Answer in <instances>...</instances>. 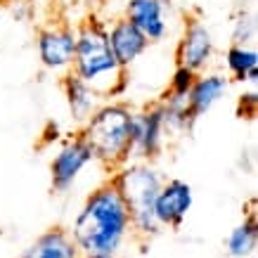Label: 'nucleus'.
Instances as JSON below:
<instances>
[{
	"label": "nucleus",
	"mask_w": 258,
	"mask_h": 258,
	"mask_svg": "<svg viewBox=\"0 0 258 258\" xmlns=\"http://www.w3.org/2000/svg\"><path fill=\"white\" fill-rule=\"evenodd\" d=\"M36 50L40 64L50 71H69L76 50V33L69 22H45L36 31Z\"/></svg>",
	"instance_id": "0eeeda50"
},
{
	"label": "nucleus",
	"mask_w": 258,
	"mask_h": 258,
	"mask_svg": "<svg viewBox=\"0 0 258 258\" xmlns=\"http://www.w3.org/2000/svg\"><path fill=\"white\" fill-rule=\"evenodd\" d=\"M258 249V223L256 213L249 211L239 225H235L225 237L227 258H253Z\"/></svg>",
	"instance_id": "2eb2a0df"
},
{
	"label": "nucleus",
	"mask_w": 258,
	"mask_h": 258,
	"mask_svg": "<svg viewBox=\"0 0 258 258\" xmlns=\"http://www.w3.org/2000/svg\"><path fill=\"white\" fill-rule=\"evenodd\" d=\"M135 29L152 43H161L171 33L173 3L171 0H128L123 15Z\"/></svg>",
	"instance_id": "1a4fd4ad"
},
{
	"label": "nucleus",
	"mask_w": 258,
	"mask_h": 258,
	"mask_svg": "<svg viewBox=\"0 0 258 258\" xmlns=\"http://www.w3.org/2000/svg\"><path fill=\"white\" fill-rule=\"evenodd\" d=\"M76 50L71 69L83 83L97 90L104 102L118 100L128 88V71L118 67L107 38V22L97 15H88L74 26Z\"/></svg>",
	"instance_id": "f03ea898"
},
{
	"label": "nucleus",
	"mask_w": 258,
	"mask_h": 258,
	"mask_svg": "<svg viewBox=\"0 0 258 258\" xmlns=\"http://www.w3.org/2000/svg\"><path fill=\"white\" fill-rule=\"evenodd\" d=\"M90 258H118V256H90Z\"/></svg>",
	"instance_id": "6ab92c4d"
},
{
	"label": "nucleus",
	"mask_w": 258,
	"mask_h": 258,
	"mask_svg": "<svg viewBox=\"0 0 258 258\" xmlns=\"http://www.w3.org/2000/svg\"><path fill=\"white\" fill-rule=\"evenodd\" d=\"M133 107L123 100L104 102L86 123L81 125L79 138L93 152V159L114 173L131 161V128H133Z\"/></svg>",
	"instance_id": "7ed1b4c3"
},
{
	"label": "nucleus",
	"mask_w": 258,
	"mask_h": 258,
	"mask_svg": "<svg viewBox=\"0 0 258 258\" xmlns=\"http://www.w3.org/2000/svg\"><path fill=\"white\" fill-rule=\"evenodd\" d=\"M107 180L116 187L128 209L133 237H138L140 242H149L161 235V227L154 218V202L164 185V175L157 166L149 161H128Z\"/></svg>",
	"instance_id": "20e7f679"
},
{
	"label": "nucleus",
	"mask_w": 258,
	"mask_h": 258,
	"mask_svg": "<svg viewBox=\"0 0 258 258\" xmlns=\"http://www.w3.org/2000/svg\"><path fill=\"white\" fill-rule=\"evenodd\" d=\"M253 38H256V22H253V17L249 12H242L235 19L232 45H253Z\"/></svg>",
	"instance_id": "f3484780"
},
{
	"label": "nucleus",
	"mask_w": 258,
	"mask_h": 258,
	"mask_svg": "<svg viewBox=\"0 0 258 258\" xmlns=\"http://www.w3.org/2000/svg\"><path fill=\"white\" fill-rule=\"evenodd\" d=\"M62 93H64V100H67V107H69L71 121L79 128L104 104L100 93L93 90L88 83H83L74 71H67L62 76Z\"/></svg>",
	"instance_id": "ddd939ff"
},
{
	"label": "nucleus",
	"mask_w": 258,
	"mask_h": 258,
	"mask_svg": "<svg viewBox=\"0 0 258 258\" xmlns=\"http://www.w3.org/2000/svg\"><path fill=\"white\" fill-rule=\"evenodd\" d=\"M93 161H95L93 152L79 138V133L69 135L59 145V149L55 152V157L50 161V187H52V192L55 195H67L76 185L81 173L86 171Z\"/></svg>",
	"instance_id": "6e6552de"
},
{
	"label": "nucleus",
	"mask_w": 258,
	"mask_h": 258,
	"mask_svg": "<svg viewBox=\"0 0 258 258\" xmlns=\"http://www.w3.org/2000/svg\"><path fill=\"white\" fill-rule=\"evenodd\" d=\"M19 258H83L76 244L71 239L69 230L62 225H55L40 232L26 249L22 251Z\"/></svg>",
	"instance_id": "4468645a"
},
{
	"label": "nucleus",
	"mask_w": 258,
	"mask_h": 258,
	"mask_svg": "<svg viewBox=\"0 0 258 258\" xmlns=\"http://www.w3.org/2000/svg\"><path fill=\"white\" fill-rule=\"evenodd\" d=\"M230 90V79L223 74H197L187 90V114L192 121H199L204 114L218 104Z\"/></svg>",
	"instance_id": "f8f14e48"
},
{
	"label": "nucleus",
	"mask_w": 258,
	"mask_h": 258,
	"mask_svg": "<svg viewBox=\"0 0 258 258\" xmlns=\"http://www.w3.org/2000/svg\"><path fill=\"white\" fill-rule=\"evenodd\" d=\"M195 206V189L180 178H164L154 202V218L161 230H178Z\"/></svg>",
	"instance_id": "9d476101"
},
{
	"label": "nucleus",
	"mask_w": 258,
	"mask_h": 258,
	"mask_svg": "<svg viewBox=\"0 0 258 258\" xmlns=\"http://www.w3.org/2000/svg\"><path fill=\"white\" fill-rule=\"evenodd\" d=\"M195 76L197 74H192V71L175 67V74H173V79H171V83H168V88H166V93L185 97L187 90H189V86H192V81H195Z\"/></svg>",
	"instance_id": "a211bd4d"
},
{
	"label": "nucleus",
	"mask_w": 258,
	"mask_h": 258,
	"mask_svg": "<svg viewBox=\"0 0 258 258\" xmlns=\"http://www.w3.org/2000/svg\"><path fill=\"white\" fill-rule=\"evenodd\" d=\"M107 38L114 52V59L123 71H128L145 52L149 50V40L142 36L125 17H116L114 22L107 24Z\"/></svg>",
	"instance_id": "9b49d317"
},
{
	"label": "nucleus",
	"mask_w": 258,
	"mask_h": 258,
	"mask_svg": "<svg viewBox=\"0 0 258 258\" xmlns=\"http://www.w3.org/2000/svg\"><path fill=\"white\" fill-rule=\"evenodd\" d=\"M213 52H216V40L206 22L197 15L187 17L175 45V67L187 69L192 74H204L211 64Z\"/></svg>",
	"instance_id": "423d86ee"
},
{
	"label": "nucleus",
	"mask_w": 258,
	"mask_h": 258,
	"mask_svg": "<svg viewBox=\"0 0 258 258\" xmlns=\"http://www.w3.org/2000/svg\"><path fill=\"white\" fill-rule=\"evenodd\" d=\"M168 131L164 123V114L159 102L133 111V128H131V161H149L161 154Z\"/></svg>",
	"instance_id": "39448f33"
},
{
	"label": "nucleus",
	"mask_w": 258,
	"mask_h": 258,
	"mask_svg": "<svg viewBox=\"0 0 258 258\" xmlns=\"http://www.w3.org/2000/svg\"><path fill=\"white\" fill-rule=\"evenodd\" d=\"M69 235L83 258L118 256L133 237L128 209L109 180L100 182L83 199L76 218L71 220Z\"/></svg>",
	"instance_id": "f257e3e1"
},
{
	"label": "nucleus",
	"mask_w": 258,
	"mask_h": 258,
	"mask_svg": "<svg viewBox=\"0 0 258 258\" xmlns=\"http://www.w3.org/2000/svg\"><path fill=\"white\" fill-rule=\"evenodd\" d=\"M225 67L230 71L227 79H235L239 83L256 86L258 81V52L253 45H227Z\"/></svg>",
	"instance_id": "dca6fc26"
}]
</instances>
